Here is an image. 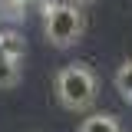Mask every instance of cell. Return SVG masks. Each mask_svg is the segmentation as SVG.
<instances>
[{
    "instance_id": "obj_2",
    "label": "cell",
    "mask_w": 132,
    "mask_h": 132,
    "mask_svg": "<svg viewBox=\"0 0 132 132\" xmlns=\"http://www.w3.org/2000/svg\"><path fill=\"white\" fill-rule=\"evenodd\" d=\"M82 10L79 3H73V0H60V3H50L46 13H43V30H46V40L53 46H73L76 40L82 36Z\"/></svg>"
},
{
    "instance_id": "obj_3",
    "label": "cell",
    "mask_w": 132,
    "mask_h": 132,
    "mask_svg": "<svg viewBox=\"0 0 132 132\" xmlns=\"http://www.w3.org/2000/svg\"><path fill=\"white\" fill-rule=\"evenodd\" d=\"M0 53L3 56H10V60H23V53H27V40H23V33L16 30V27H3L0 30Z\"/></svg>"
},
{
    "instance_id": "obj_1",
    "label": "cell",
    "mask_w": 132,
    "mask_h": 132,
    "mask_svg": "<svg viewBox=\"0 0 132 132\" xmlns=\"http://www.w3.org/2000/svg\"><path fill=\"white\" fill-rule=\"evenodd\" d=\"M96 93H99V82L86 63H69L56 73V96L66 109H73V112L89 109L96 102Z\"/></svg>"
},
{
    "instance_id": "obj_6",
    "label": "cell",
    "mask_w": 132,
    "mask_h": 132,
    "mask_svg": "<svg viewBox=\"0 0 132 132\" xmlns=\"http://www.w3.org/2000/svg\"><path fill=\"white\" fill-rule=\"evenodd\" d=\"M116 89L126 99H132V60H126V63L119 66V73H116Z\"/></svg>"
},
{
    "instance_id": "obj_4",
    "label": "cell",
    "mask_w": 132,
    "mask_h": 132,
    "mask_svg": "<svg viewBox=\"0 0 132 132\" xmlns=\"http://www.w3.org/2000/svg\"><path fill=\"white\" fill-rule=\"evenodd\" d=\"M79 132H122V126H119V119L109 112H93L82 119Z\"/></svg>"
},
{
    "instance_id": "obj_7",
    "label": "cell",
    "mask_w": 132,
    "mask_h": 132,
    "mask_svg": "<svg viewBox=\"0 0 132 132\" xmlns=\"http://www.w3.org/2000/svg\"><path fill=\"white\" fill-rule=\"evenodd\" d=\"M73 3H93V0H73Z\"/></svg>"
},
{
    "instance_id": "obj_5",
    "label": "cell",
    "mask_w": 132,
    "mask_h": 132,
    "mask_svg": "<svg viewBox=\"0 0 132 132\" xmlns=\"http://www.w3.org/2000/svg\"><path fill=\"white\" fill-rule=\"evenodd\" d=\"M16 79H20V63L0 53V89H10V86H16Z\"/></svg>"
}]
</instances>
